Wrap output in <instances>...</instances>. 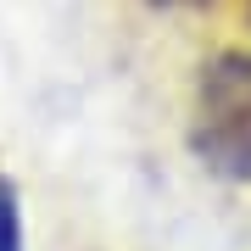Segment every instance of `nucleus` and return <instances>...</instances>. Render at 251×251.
Returning <instances> with one entry per match:
<instances>
[{"mask_svg": "<svg viewBox=\"0 0 251 251\" xmlns=\"http://www.w3.org/2000/svg\"><path fill=\"white\" fill-rule=\"evenodd\" d=\"M184 145L212 179L251 184V50L218 45L196 62Z\"/></svg>", "mask_w": 251, "mask_h": 251, "instance_id": "1", "label": "nucleus"}, {"mask_svg": "<svg viewBox=\"0 0 251 251\" xmlns=\"http://www.w3.org/2000/svg\"><path fill=\"white\" fill-rule=\"evenodd\" d=\"M0 251H23V201L6 173H0Z\"/></svg>", "mask_w": 251, "mask_h": 251, "instance_id": "2", "label": "nucleus"}, {"mask_svg": "<svg viewBox=\"0 0 251 251\" xmlns=\"http://www.w3.org/2000/svg\"><path fill=\"white\" fill-rule=\"evenodd\" d=\"M151 11H212L218 0H145Z\"/></svg>", "mask_w": 251, "mask_h": 251, "instance_id": "3", "label": "nucleus"}, {"mask_svg": "<svg viewBox=\"0 0 251 251\" xmlns=\"http://www.w3.org/2000/svg\"><path fill=\"white\" fill-rule=\"evenodd\" d=\"M240 11H246V23H251V0H240Z\"/></svg>", "mask_w": 251, "mask_h": 251, "instance_id": "4", "label": "nucleus"}]
</instances>
